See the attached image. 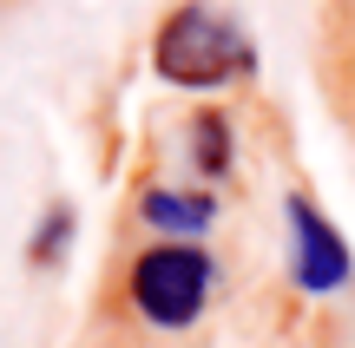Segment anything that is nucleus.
I'll return each instance as SVG.
<instances>
[{"instance_id":"f257e3e1","label":"nucleus","mask_w":355,"mask_h":348,"mask_svg":"<svg viewBox=\"0 0 355 348\" xmlns=\"http://www.w3.org/2000/svg\"><path fill=\"white\" fill-rule=\"evenodd\" d=\"M152 66L171 86L211 92V86H230V79H250L257 73V46H250V33H243L230 13L204 7V0H184V7H171L165 26H158Z\"/></svg>"},{"instance_id":"f03ea898","label":"nucleus","mask_w":355,"mask_h":348,"mask_svg":"<svg viewBox=\"0 0 355 348\" xmlns=\"http://www.w3.org/2000/svg\"><path fill=\"white\" fill-rule=\"evenodd\" d=\"M211 283H217L211 257L191 250V244H158V250H145V257L132 263V302H139V315L158 322V329L198 322L204 302H211Z\"/></svg>"},{"instance_id":"7ed1b4c3","label":"nucleus","mask_w":355,"mask_h":348,"mask_svg":"<svg viewBox=\"0 0 355 348\" xmlns=\"http://www.w3.org/2000/svg\"><path fill=\"white\" fill-rule=\"evenodd\" d=\"M290 270H296V283L309 289V296H336V289L349 283V244L336 237V223L322 217L309 197H290Z\"/></svg>"},{"instance_id":"20e7f679","label":"nucleus","mask_w":355,"mask_h":348,"mask_svg":"<svg viewBox=\"0 0 355 348\" xmlns=\"http://www.w3.org/2000/svg\"><path fill=\"white\" fill-rule=\"evenodd\" d=\"M145 223H158V230H171V237H198V230H211V217H217V204L204 191H191V197H178V191H145Z\"/></svg>"},{"instance_id":"39448f33","label":"nucleus","mask_w":355,"mask_h":348,"mask_svg":"<svg viewBox=\"0 0 355 348\" xmlns=\"http://www.w3.org/2000/svg\"><path fill=\"white\" fill-rule=\"evenodd\" d=\"M191 131H198V138H191V152H198V171H204V178H217V171L230 165V125H224L217 112H204Z\"/></svg>"},{"instance_id":"423d86ee","label":"nucleus","mask_w":355,"mask_h":348,"mask_svg":"<svg viewBox=\"0 0 355 348\" xmlns=\"http://www.w3.org/2000/svg\"><path fill=\"white\" fill-rule=\"evenodd\" d=\"M66 237H73V210H66V204H53V217L33 230V263H53V257L66 250Z\"/></svg>"}]
</instances>
